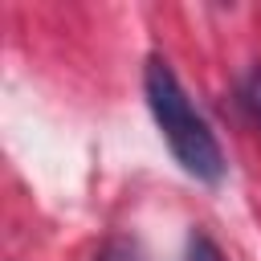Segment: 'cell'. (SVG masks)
<instances>
[{
	"label": "cell",
	"mask_w": 261,
	"mask_h": 261,
	"mask_svg": "<svg viewBox=\"0 0 261 261\" xmlns=\"http://www.w3.org/2000/svg\"><path fill=\"white\" fill-rule=\"evenodd\" d=\"M143 90H147V106L171 147V155L179 159V167L204 184H216L224 175V155H220V143L216 135L208 130V122L196 114V106L188 102L175 69L163 61V57H151L147 61V73H143Z\"/></svg>",
	"instance_id": "6da1fadb"
},
{
	"label": "cell",
	"mask_w": 261,
	"mask_h": 261,
	"mask_svg": "<svg viewBox=\"0 0 261 261\" xmlns=\"http://www.w3.org/2000/svg\"><path fill=\"white\" fill-rule=\"evenodd\" d=\"M237 98H241V106H245V114L261 126V65L257 69H249L245 73V82H241V90H237Z\"/></svg>",
	"instance_id": "7a4b0ae2"
},
{
	"label": "cell",
	"mask_w": 261,
	"mask_h": 261,
	"mask_svg": "<svg viewBox=\"0 0 261 261\" xmlns=\"http://www.w3.org/2000/svg\"><path fill=\"white\" fill-rule=\"evenodd\" d=\"M184 261H224V253H220V249H216L208 237H192V241H188Z\"/></svg>",
	"instance_id": "3957f363"
},
{
	"label": "cell",
	"mask_w": 261,
	"mask_h": 261,
	"mask_svg": "<svg viewBox=\"0 0 261 261\" xmlns=\"http://www.w3.org/2000/svg\"><path fill=\"white\" fill-rule=\"evenodd\" d=\"M98 261H143V253H139L130 241H110V245L98 253Z\"/></svg>",
	"instance_id": "277c9868"
}]
</instances>
